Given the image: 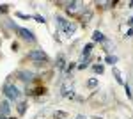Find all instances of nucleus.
I'll list each match as a JSON object with an SVG mask.
<instances>
[{
    "instance_id": "19",
    "label": "nucleus",
    "mask_w": 133,
    "mask_h": 119,
    "mask_svg": "<svg viewBox=\"0 0 133 119\" xmlns=\"http://www.w3.org/2000/svg\"><path fill=\"white\" fill-rule=\"evenodd\" d=\"M7 9H9V5H7V4H2V5H0V12H5Z\"/></svg>"
},
{
    "instance_id": "2",
    "label": "nucleus",
    "mask_w": 133,
    "mask_h": 119,
    "mask_svg": "<svg viewBox=\"0 0 133 119\" xmlns=\"http://www.w3.org/2000/svg\"><path fill=\"white\" fill-rule=\"evenodd\" d=\"M4 94L9 99H12V101H18V99L21 98L20 89H18L14 84H5V85H4Z\"/></svg>"
},
{
    "instance_id": "20",
    "label": "nucleus",
    "mask_w": 133,
    "mask_h": 119,
    "mask_svg": "<svg viewBox=\"0 0 133 119\" xmlns=\"http://www.w3.org/2000/svg\"><path fill=\"white\" fill-rule=\"evenodd\" d=\"M34 18H36V20L39 21V23H44V18H43V16H39V14H36V16H34Z\"/></svg>"
},
{
    "instance_id": "8",
    "label": "nucleus",
    "mask_w": 133,
    "mask_h": 119,
    "mask_svg": "<svg viewBox=\"0 0 133 119\" xmlns=\"http://www.w3.org/2000/svg\"><path fill=\"white\" fill-rule=\"evenodd\" d=\"M92 41H99V43H105V41H107V37L103 36V32H99V30H94V32H92Z\"/></svg>"
},
{
    "instance_id": "12",
    "label": "nucleus",
    "mask_w": 133,
    "mask_h": 119,
    "mask_svg": "<svg viewBox=\"0 0 133 119\" xmlns=\"http://www.w3.org/2000/svg\"><path fill=\"white\" fill-rule=\"evenodd\" d=\"M64 66H66V60H64V57H59V60H57V68H59V70H64Z\"/></svg>"
},
{
    "instance_id": "15",
    "label": "nucleus",
    "mask_w": 133,
    "mask_h": 119,
    "mask_svg": "<svg viewBox=\"0 0 133 119\" xmlns=\"http://www.w3.org/2000/svg\"><path fill=\"white\" fill-rule=\"evenodd\" d=\"M87 85H89V87H96V85H98V78H91V80H87Z\"/></svg>"
},
{
    "instance_id": "4",
    "label": "nucleus",
    "mask_w": 133,
    "mask_h": 119,
    "mask_svg": "<svg viewBox=\"0 0 133 119\" xmlns=\"http://www.w3.org/2000/svg\"><path fill=\"white\" fill-rule=\"evenodd\" d=\"M16 32L20 34L23 39H27V41H30V43H36V36H34V32L32 30H29V29H25V27H16Z\"/></svg>"
},
{
    "instance_id": "14",
    "label": "nucleus",
    "mask_w": 133,
    "mask_h": 119,
    "mask_svg": "<svg viewBox=\"0 0 133 119\" xmlns=\"http://www.w3.org/2000/svg\"><path fill=\"white\" fill-rule=\"evenodd\" d=\"M91 18H92V12H91V11H87V12L83 14V23H89Z\"/></svg>"
},
{
    "instance_id": "21",
    "label": "nucleus",
    "mask_w": 133,
    "mask_h": 119,
    "mask_svg": "<svg viewBox=\"0 0 133 119\" xmlns=\"http://www.w3.org/2000/svg\"><path fill=\"white\" fill-rule=\"evenodd\" d=\"M73 70H75V62H71V64H69V66H68V73H71Z\"/></svg>"
},
{
    "instance_id": "9",
    "label": "nucleus",
    "mask_w": 133,
    "mask_h": 119,
    "mask_svg": "<svg viewBox=\"0 0 133 119\" xmlns=\"http://www.w3.org/2000/svg\"><path fill=\"white\" fill-rule=\"evenodd\" d=\"M92 46H94V45H92V43H89V45H87V46L83 48V52H82V57H83V59L91 55V50H92Z\"/></svg>"
},
{
    "instance_id": "16",
    "label": "nucleus",
    "mask_w": 133,
    "mask_h": 119,
    "mask_svg": "<svg viewBox=\"0 0 133 119\" xmlns=\"http://www.w3.org/2000/svg\"><path fill=\"white\" fill-rule=\"evenodd\" d=\"M25 109H27V103H20L18 105V112L20 114H25Z\"/></svg>"
},
{
    "instance_id": "7",
    "label": "nucleus",
    "mask_w": 133,
    "mask_h": 119,
    "mask_svg": "<svg viewBox=\"0 0 133 119\" xmlns=\"http://www.w3.org/2000/svg\"><path fill=\"white\" fill-rule=\"evenodd\" d=\"M80 5H82L80 2H68V4H66V11L73 14V12H76V11H78V7H80Z\"/></svg>"
},
{
    "instance_id": "18",
    "label": "nucleus",
    "mask_w": 133,
    "mask_h": 119,
    "mask_svg": "<svg viewBox=\"0 0 133 119\" xmlns=\"http://www.w3.org/2000/svg\"><path fill=\"white\" fill-rule=\"evenodd\" d=\"M16 16H20L23 20H30V16H29V14H23V12H16Z\"/></svg>"
},
{
    "instance_id": "17",
    "label": "nucleus",
    "mask_w": 133,
    "mask_h": 119,
    "mask_svg": "<svg viewBox=\"0 0 133 119\" xmlns=\"http://www.w3.org/2000/svg\"><path fill=\"white\" fill-rule=\"evenodd\" d=\"M94 71H96V73H103V71H105V68L99 64V66H94Z\"/></svg>"
},
{
    "instance_id": "23",
    "label": "nucleus",
    "mask_w": 133,
    "mask_h": 119,
    "mask_svg": "<svg viewBox=\"0 0 133 119\" xmlns=\"http://www.w3.org/2000/svg\"><path fill=\"white\" fill-rule=\"evenodd\" d=\"M76 119H87V117H83V116H78V117H76Z\"/></svg>"
},
{
    "instance_id": "3",
    "label": "nucleus",
    "mask_w": 133,
    "mask_h": 119,
    "mask_svg": "<svg viewBox=\"0 0 133 119\" xmlns=\"http://www.w3.org/2000/svg\"><path fill=\"white\" fill-rule=\"evenodd\" d=\"M29 59L34 60V62H37V64H41V62H46V60H48V55H46L43 50H32L30 53H29Z\"/></svg>"
},
{
    "instance_id": "11",
    "label": "nucleus",
    "mask_w": 133,
    "mask_h": 119,
    "mask_svg": "<svg viewBox=\"0 0 133 119\" xmlns=\"http://www.w3.org/2000/svg\"><path fill=\"white\" fill-rule=\"evenodd\" d=\"M105 60H107L108 64H112V66H114V64H115V62H117L119 59H117L115 55H107V59H105Z\"/></svg>"
},
{
    "instance_id": "13",
    "label": "nucleus",
    "mask_w": 133,
    "mask_h": 119,
    "mask_svg": "<svg viewBox=\"0 0 133 119\" xmlns=\"http://www.w3.org/2000/svg\"><path fill=\"white\" fill-rule=\"evenodd\" d=\"M124 87H126V94H128V98H130V99H133V92H131V85H130V84H126V85H124Z\"/></svg>"
},
{
    "instance_id": "5",
    "label": "nucleus",
    "mask_w": 133,
    "mask_h": 119,
    "mask_svg": "<svg viewBox=\"0 0 133 119\" xmlns=\"http://www.w3.org/2000/svg\"><path fill=\"white\" fill-rule=\"evenodd\" d=\"M9 112H11L9 101H7V99H4V101L0 103V117H5V116H9Z\"/></svg>"
},
{
    "instance_id": "22",
    "label": "nucleus",
    "mask_w": 133,
    "mask_h": 119,
    "mask_svg": "<svg viewBox=\"0 0 133 119\" xmlns=\"http://www.w3.org/2000/svg\"><path fill=\"white\" fill-rule=\"evenodd\" d=\"M126 37H133V29H130L128 32H126Z\"/></svg>"
},
{
    "instance_id": "10",
    "label": "nucleus",
    "mask_w": 133,
    "mask_h": 119,
    "mask_svg": "<svg viewBox=\"0 0 133 119\" xmlns=\"http://www.w3.org/2000/svg\"><path fill=\"white\" fill-rule=\"evenodd\" d=\"M114 75H115V80H117L119 84H124V80H123V75H121V71L117 70L115 66H114Z\"/></svg>"
},
{
    "instance_id": "6",
    "label": "nucleus",
    "mask_w": 133,
    "mask_h": 119,
    "mask_svg": "<svg viewBox=\"0 0 133 119\" xmlns=\"http://www.w3.org/2000/svg\"><path fill=\"white\" fill-rule=\"evenodd\" d=\"M18 78L20 80H23V82H30L32 78H34V73L32 71H18Z\"/></svg>"
},
{
    "instance_id": "1",
    "label": "nucleus",
    "mask_w": 133,
    "mask_h": 119,
    "mask_svg": "<svg viewBox=\"0 0 133 119\" xmlns=\"http://www.w3.org/2000/svg\"><path fill=\"white\" fill-rule=\"evenodd\" d=\"M55 20H57V29L61 30V32H64L66 36H73L75 34V30H76V25L75 23L68 21L64 16H57Z\"/></svg>"
}]
</instances>
